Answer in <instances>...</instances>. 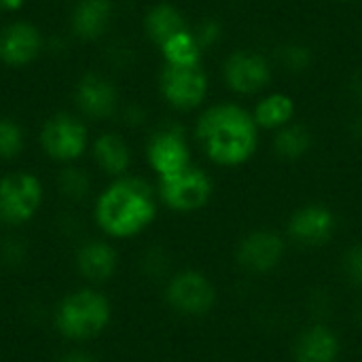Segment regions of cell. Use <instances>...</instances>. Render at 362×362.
I'll return each instance as SVG.
<instances>
[{
  "label": "cell",
  "instance_id": "cell-9",
  "mask_svg": "<svg viewBox=\"0 0 362 362\" xmlns=\"http://www.w3.org/2000/svg\"><path fill=\"white\" fill-rule=\"evenodd\" d=\"M214 286L197 272H182L168 286L170 305L187 316H204L214 305Z\"/></svg>",
  "mask_w": 362,
  "mask_h": 362
},
{
  "label": "cell",
  "instance_id": "cell-4",
  "mask_svg": "<svg viewBox=\"0 0 362 362\" xmlns=\"http://www.w3.org/2000/svg\"><path fill=\"white\" fill-rule=\"evenodd\" d=\"M208 74L202 66H163L159 76L161 95L180 110L199 106L208 95Z\"/></svg>",
  "mask_w": 362,
  "mask_h": 362
},
{
  "label": "cell",
  "instance_id": "cell-14",
  "mask_svg": "<svg viewBox=\"0 0 362 362\" xmlns=\"http://www.w3.org/2000/svg\"><path fill=\"white\" fill-rule=\"evenodd\" d=\"M333 227H335V218L329 208L308 206L291 218L288 231L297 242L318 246L331 238Z\"/></svg>",
  "mask_w": 362,
  "mask_h": 362
},
{
  "label": "cell",
  "instance_id": "cell-18",
  "mask_svg": "<svg viewBox=\"0 0 362 362\" xmlns=\"http://www.w3.org/2000/svg\"><path fill=\"white\" fill-rule=\"evenodd\" d=\"M144 30H146L148 38L155 45L161 47L172 36L185 32L187 30V21H185L182 13L174 4L161 2V4H155L146 13V17H144Z\"/></svg>",
  "mask_w": 362,
  "mask_h": 362
},
{
  "label": "cell",
  "instance_id": "cell-30",
  "mask_svg": "<svg viewBox=\"0 0 362 362\" xmlns=\"http://www.w3.org/2000/svg\"><path fill=\"white\" fill-rule=\"evenodd\" d=\"M361 322H362V308H361Z\"/></svg>",
  "mask_w": 362,
  "mask_h": 362
},
{
  "label": "cell",
  "instance_id": "cell-17",
  "mask_svg": "<svg viewBox=\"0 0 362 362\" xmlns=\"http://www.w3.org/2000/svg\"><path fill=\"white\" fill-rule=\"evenodd\" d=\"M76 265L87 280H108L117 269V255L104 242H89L76 252Z\"/></svg>",
  "mask_w": 362,
  "mask_h": 362
},
{
  "label": "cell",
  "instance_id": "cell-12",
  "mask_svg": "<svg viewBox=\"0 0 362 362\" xmlns=\"http://www.w3.org/2000/svg\"><path fill=\"white\" fill-rule=\"evenodd\" d=\"M76 106L91 119H106L117 110L119 93L115 85L100 74H85L74 91Z\"/></svg>",
  "mask_w": 362,
  "mask_h": 362
},
{
  "label": "cell",
  "instance_id": "cell-27",
  "mask_svg": "<svg viewBox=\"0 0 362 362\" xmlns=\"http://www.w3.org/2000/svg\"><path fill=\"white\" fill-rule=\"evenodd\" d=\"M344 269L352 284L362 286V244H356L348 250V255L344 257Z\"/></svg>",
  "mask_w": 362,
  "mask_h": 362
},
{
  "label": "cell",
  "instance_id": "cell-24",
  "mask_svg": "<svg viewBox=\"0 0 362 362\" xmlns=\"http://www.w3.org/2000/svg\"><path fill=\"white\" fill-rule=\"evenodd\" d=\"M59 189L64 195H68L72 199H81L89 191V178L85 172H81L76 168H68L59 174Z\"/></svg>",
  "mask_w": 362,
  "mask_h": 362
},
{
  "label": "cell",
  "instance_id": "cell-1",
  "mask_svg": "<svg viewBox=\"0 0 362 362\" xmlns=\"http://www.w3.org/2000/svg\"><path fill=\"white\" fill-rule=\"evenodd\" d=\"M195 134L212 161L240 165L257 151L259 125L255 117L238 104H214L202 112Z\"/></svg>",
  "mask_w": 362,
  "mask_h": 362
},
{
  "label": "cell",
  "instance_id": "cell-23",
  "mask_svg": "<svg viewBox=\"0 0 362 362\" xmlns=\"http://www.w3.org/2000/svg\"><path fill=\"white\" fill-rule=\"evenodd\" d=\"M23 148V132L11 119H0V159H13Z\"/></svg>",
  "mask_w": 362,
  "mask_h": 362
},
{
  "label": "cell",
  "instance_id": "cell-13",
  "mask_svg": "<svg viewBox=\"0 0 362 362\" xmlns=\"http://www.w3.org/2000/svg\"><path fill=\"white\" fill-rule=\"evenodd\" d=\"M284 255V244L276 233L269 231H257L248 235L240 248H238V261L257 274H265L274 269Z\"/></svg>",
  "mask_w": 362,
  "mask_h": 362
},
{
  "label": "cell",
  "instance_id": "cell-29",
  "mask_svg": "<svg viewBox=\"0 0 362 362\" xmlns=\"http://www.w3.org/2000/svg\"><path fill=\"white\" fill-rule=\"evenodd\" d=\"M23 6V0H0V13H13Z\"/></svg>",
  "mask_w": 362,
  "mask_h": 362
},
{
  "label": "cell",
  "instance_id": "cell-25",
  "mask_svg": "<svg viewBox=\"0 0 362 362\" xmlns=\"http://www.w3.org/2000/svg\"><path fill=\"white\" fill-rule=\"evenodd\" d=\"M280 59L284 64V68L293 70V72H299V70H305L312 62V51L310 47L305 45H299V42H291L286 47H282V53H280Z\"/></svg>",
  "mask_w": 362,
  "mask_h": 362
},
{
  "label": "cell",
  "instance_id": "cell-2",
  "mask_svg": "<svg viewBox=\"0 0 362 362\" xmlns=\"http://www.w3.org/2000/svg\"><path fill=\"white\" fill-rule=\"evenodd\" d=\"M95 216L100 227L115 238L140 233L155 218L151 187L138 178L117 180L98 199Z\"/></svg>",
  "mask_w": 362,
  "mask_h": 362
},
{
  "label": "cell",
  "instance_id": "cell-20",
  "mask_svg": "<svg viewBox=\"0 0 362 362\" xmlns=\"http://www.w3.org/2000/svg\"><path fill=\"white\" fill-rule=\"evenodd\" d=\"M93 157L98 161V165L112 176L123 174L129 168V148L125 144V140L117 134H104L95 140L93 144Z\"/></svg>",
  "mask_w": 362,
  "mask_h": 362
},
{
  "label": "cell",
  "instance_id": "cell-5",
  "mask_svg": "<svg viewBox=\"0 0 362 362\" xmlns=\"http://www.w3.org/2000/svg\"><path fill=\"white\" fill-rule=\"evenodd\" d=\"M223 76L231 91L240 95H252L272 83V64L257 51L238 49L227 55L223 64Z\"/></svg>",
  "mask_w": 362,
  "mask_h": 362
},
{
  "label": "cell",
  "instance_id": "cell-6",
  "mask_svg": "<svg viewBox=\"0 0 362 362\" xmlns=\"http://www.w3.org/2000/svg\"><path fill=\"white\" fill-rule=\"evenodd\" d=\"M42 199V189L32 174H8L0 180V221L25 223L34 216Z\"/></svg>",
  "mask_w": 362,
  "mask_h": 362
},
{
  "label": "cell",
  "instance_id": "cell-8",
  "mask_svg": "<svg viewBox=\"0 0 362 362\" xmlns=\"http://www.w3.org/2000/svg\"><path fill=\"white\" fill-rule=\"evenodd\" d=\"M40 144L49 157L57 161H72L81 157L87 146V129L70 115H55L45 123Z\"/></svg>",
  "mask_w": 362,
  "mask_h": 362
},
{
  "label": "cell",
  "instance_id": "cell-22",
  "mask_svg": "<svg viewBox=\"0 0 362 362\" xmlns=\"http://www.w3.org/2000/svg\"><path fill=\"white\" fill-rule=\"evenodd\" d=\"M312 146V134L305 125L288 123L278 129L274 138V148L284 159H299L303 157Z\"/></svg>",
  "mask_w": 362,
  "mask_h": 362
},
{
  "label": "cell",
  "instance_id": "cell-21",
  "mask_svg": "<svg viewBox=\"0 0 362 362\" xmlns=\"http://www.w3.org/2000/svg\"><path fill=\"white\" fill-rule=\"evenodd\" d=\"M161 55L168 66H202V45L197 42L193 30H185L170 40H165L161 47Z\"/></svg>",
  "mask_w": 362,
  "mask_h": 362
},
{
  "label": "cell",
  "instance_id": "cell-19",
  "mask_svg": "<svg viewBox=\"0 0 362 362\" xmlns=\"http://www.w3.org/2000/svg\"><path fill=\"white\" fill-rule=\"evenodd\" d=\"M255 121L263 129H280L295 117V100L288 93H269L255 108Z\"/></svg>",
  "mask_w": 362,
  "mask_h": 362
},
{
  "label": "cell",
  "instance_id": "cell-3",
  "mask_svg": "<svg viewBox=\"0 0 362 362\" xmlns=\"http://www.w3.org/2000/svg\"><path fill=\"white\" fill-rule=\"evenodd\" d=\"M110 320L108 301L95 291H76L66 297L55 314V325L70 339H89L104 331Z\"/></svg>",
  "mask_w": 362,
  "mask_h": 362
},
{
  "label": "cell",
  "instance_id": "cell-26",
  "mask_svg": "<svg viewBox=\"0 0 362 362\" xmlns=\"http://www.w3.org/2000/svg\"><path fill=\"white\" fill-rule=\"evenodd\" d=\"M193 34H195L197 42L202 45V49H208V47H214L223 38V28L216 19H204L197 23Z\"/></svg>",
  "mask_w": 362,
  "mask_h": 362
},
{
  "label": "cell",
  "instance_id": "cell-15",
  "mask_svg": "<svg viewBox=\"0 0 362 362\" xmlns=\"http://www.w3.org/2000/svg\"><path fill=\"white\" fill-rule=\"evenodd\" d=\"M112 19L110 0H81L72 13V30L85 40L100 38Z\"/></svg>",
  "mask_w": 362,
  "mask_h": 362
},
{
  "label": "cell",
  "instance_id": "cell-10",
  "mask_svg": "<svg viewBox=\"0 0 362 362\" xmlns=\"http://www.w3.org/2000/svg\"><path fill=\"white\" fill-rule=\"evenodd\" d=\"M148 161L159 178L178 174L189 168V146L182 132L176 127L157 132L148 142Z\"/></svg>",
  "mask_w": 362,
  "mask_h": 362
},
{
  "label": "cell",
  "instance_id": "cell-16",
  "mask_svg": "<svg viewBox=\"0 0 362 362\" xmlns=\"http://www.w3.org/2000/svg\"><path fill=\"white\" fill-rule=\"evenodd\" d=\"M337 354L339 341L327 327L308 329L295 346L297 362H335Z\"/></svg>",
  "mask_w": 362,
  "mask_h": 362
},
{
  "label": "cell",
  "instance_id": "cell-28",
  "mask_svg": "<svg viewBox=\"0 0 362 362\" xmlns=\"http://www.w3.org/2000/svg\"><path fill=\"white\" fill-rule=\"evenodd\" d=\"M62 362H98L93 356H89L87 352H70L68 356H64Z\"/></svg>",
  "mask_w": 362,
  "mask_h": 362
},
{
  "label": "cell",
  "instance_id": "cell-7",
  "mask_svg": "<svg viewBox=\"0 0 362 362\" xmlns=\"http://www.w3.org/2000/svg\"><path fill=\"white\" fill-rule=\"evenodd\" d=\"M212 195V182L206 172L197 168H185L178 174L161 178L163 202L178 212H193L208 204Z\"/></svg>",
  "mask_w": 362,
  "mask_h": 362
},
{
  "label": "cell",
  "instance_id": "cell-11",
  "mask_svg": "<svg viewBox=\"0 0 362 362\" xmlns=\"http://www.w3.org/2000/svg\"><path fill=\"white\" fill-rule=\"evenodd\" d=\"M42 49V38L36 25L15 21L0 32V62L11 68H21L36 59Z\"/></svg>",
  "mask_w": 362,
  "mask_h": 362
}]
</instances>
